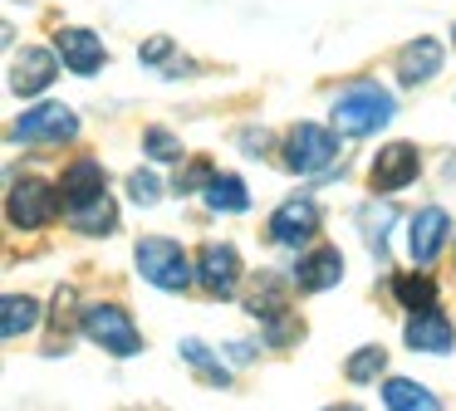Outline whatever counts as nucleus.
Instances as JSON below:
<instances>
[{"mask_svg":"<svg viewBox=\"0 0 456 411\" xmlns=\"http://www.w3.org/2000/svg\"><path fill=\"white\" fill-rule=\"evenodd\" d=\"M133 260H138V274L152 284V289H187L191 279H197V264H191V254L182 250L177 240H167V235H148V240H138V250H133Z\"/></svg>","mask_w":456,"mask_h":411,"instance_id":"obj_1","label":"nucleus"},{"mask_svg":"<svg viewBox=\"0 0 456 411\" xmlns=\"http://www.w3.org/2000/svg\"><path fill=\"white\" fill-rule=\"evenodd\" d=\"M393 117V93L378 84H354L348 93L334 98V127L348 137H368Z\"/></svg>","mask_w":456,"mask_h":411,"instance_id":"obj_2","label":"nucleus"},{"mask_svg":"<svg viewBox=\"0 0 456 411\" xmlns=\"http://www.w3.org/2000/svg\"><path fill=\"white\" fill-rule=\"evenodd\" d=\"M79 328L89 333V342H99L113 358H138L142 352V333H138V323H133V313L123 309V303H89Z\"/></svg>","mask_w":456,"mask_h":411,"instance_id":"obj_3","label":"nucleus"},{"mask_svg":"<svg viewBox=\"0 0 456 411\" xmlns=\"http://www.w3.org/2000/svg\"><path fill=\"white\" fill-rule=\"evenodd\" d=\"M60 206H64V191H54L40 176H20L11 186V196H5V221L15 230H40V225H50L60 215Z\"/></svg>","mask_w":456,"mask_h":411,"instance_id":"obj_4","label":"nucleus"},{"mask_svg":"<svg viewBox=\"0 0 456 411\" xmlns=\"http://www.w3.org/2000/svg\"><path fill=\"white\" fill-rule=\"evenodd\" d=\"M334 157H338V137L329 133V127H319V123H295L285 133V162H289V172H324V166H334Z\"/></svg>","mask_w":456,"mask_h":411,"instance_id":"obj_5","label":"nucleus"},{"mask_svg":"<svg viewBox=\"0 0 456 411\" xmlns=\"http://www.w3.org/2000/svg\"><path fill=\"white\" fill-rule=\"evenodd\" d=\"M417 172H422V152H417L412 142H387L383 152L373 157V166H368V186H373V196H387V191L412 186Z\"/></svg>","mask_w":456,"mask_h":411,"instance_id":"obj_6","label":"nucleus"},{"mask_svg":"<svg viewBox=\"0 0 456 411\" xmlns=\"http://www.w3.org/2000/svg\"><path fill=\"white\" fill-rule=\"evenodd\" d=\"M74 133H79V117L64 103H35V108H25V117L15 123V137H20V142H64V137H74Z\"/></svg>","mask_w":456,"mask_h":411,"instance_id":"obj_7","label":"nucleus"},{"mask_svg":"<svg viewBox=\"0 0 456 411\" xmlns=\"http://www.w3.org/2000/svg\"><path fill=\"white\" fill-rule=\"evenodd\" d=\"M197 279H201V289L216 294V299L236 294V284H240V250H236V245H221V240L201 245V254H197Z\"/></svg>","mask_w":456,"mask_h":411,"instance_id":"obj_8","label":"nucleus"},{"mask_svg":"<svg viewBox=\"0 0 456 411\" xmlns=\"http://www.w3.org/2000/svg\"><path fill=\"white\" fill-rule=\"evenodd\" d=\"M60 191H64V211H84V206L109 196V172H103V162H94V157H79V162L64 172Z\"/></svg>","mask_w":456,"mask_h":411,"instance_id":"obj_9","label":"nucleus"},{"mask_svg":"<svg viewBox=\"0 0 456 411\" xmlns=\"http://www.w3.org/2000/svg\"><path fill=\"white\" fill-rule=\"evenodd\" d=\"M319 230V206L309 196H289L285 206H275L270 215V240L275 245H305Z\"/></svg>","mask_w":456,"mask_h":411,"instance_id":"obj_10","label":"nucleus"},{"mask_svg":"<svg viewBox=\"0 0 456 411\" xmlns=\"http://www.w3.org/2000/svg\"><path fill=\"white\" fill-rule=\"evenodd\" d=\"M446 235H452V215L442 211V206H427V211L412 215V225H407V250H412L417 264H432L436 254H442Z\"/></svg>","mask_w":456,"mask_h":411,"instance_id":"obj_11","label":"nucleus"},{"mask_svg":"<svg viewBox=\"0 0 456 411\" xmlns=\"http://www.w3.org/2000/svg\"><path fill=\"white\" fill-rule=\"evenodd\" d=\"M54 54L64 59V68H74V74H99L103 59H109V49H103V39L94 35V29H60L54 35Z\"/></svg>","mask_w":456,"mask_h":411,"instance_id":"obj_12","label":"nucleus"},{"mask_svg":"<svg viewBox=\"0 0 456 411\" xmlns=\"http://www.w3.org/2000/svg\"><path fill=\"white\" fill-rule=\"evenodd\" d=\"M54 74H60V54L30 44L25 54H15V64H11V93H20V98L45 93V88L54 84Z\"/></svg>","mask_w":456,"mask_h":411,"instance_id":"obj_13","label":"nucleus"},{"mask_svg":"<svg viewBox=\"0 0 456 411\" xmlns=\"http://www.w3.org/2000/svg\"><path fill=\"white\" fill-rule=\"evenodd\" d=\"M403 338H407V348H417V352H432V358H442V352H452V342H456V328H452V318H446L442 309H422V313H412V318H407Z\"/></svg>","mask_w":456,"mask_h":411,"instance_id":"obj_14","label":"nucleus"},{"mask_svg":"<svg viewBox=\"0 0 456 411\" xmlns=\"http://www.w3.org/2000/svg\"><path fill=\"white\" fill-rule=\"evenodd\" d=\"M442 59H446L442 39H427V35H417L412 44H403V49H397V78H403L407 88H417V84H427V78H436V68H442Z\"/></svg>","mask_w":456,"mask_h":411,"instance_id":"obj_15","label":"nucleus"},{"mask_svg":"<svg viewBox=\"0 0 456 411\" xmlns=\"http://www.w3.org/2000/svg\"><path fill=\"white\" fill-rule=\"evenodd\" d=\"M338 279H344V254H338L334 245H319V250H309L305 260H299V270H295L299 294H324V289H334Z\"/></svg>","mask_w":456,"mask_h":411,"instance_id":"obj_16","label":"nucleus"},{"mask_svg":"<svg viewBox=\"0 0 456 411\" xmlns=\"http://www.w3.org/2000/svg\"><path fill=\"white\" fill-rule=\"evenodd\" d=\"M383 401H387V411H442L436 391H427L422 382H412V377H387Z\"/></svg>","mask_w":456,"mask_h":411,"instance_id":"obj_17","label":"nucleus"},{"mask_svg":"<svg viewBox=\"0 0 456 411\" xmlns=\"http://www.w3.org/2000/svg\"><path fill=\"white\" fill-rule=\"evenodd\" d=\"M5 318H0V333L5 338H20V333H30L35 323H40V303L30 299V294H5Z\"/></svg>","mask_w":456,"mask_h":411,"instance_id":"obj_18","label":"nucleus"},{"mask_svg":"<svg viewBox=\"0 0 456 411\" xmlns=\"http://www.w3.org/2000/svg\"><path fill=\"white\" fill-rule=\"evenodd\" d=\"M207 206H211V211H246V206H250L246 181H240V176H231V172H216L207 181Z\"/></svg>","mask_w":456,"mask_h":411,"instance_id":"obj_19","label":"nucleus"},{"mask_svg":"<svg viewBox=\"0 0 456 411\" xmlns=\"http://www.w3.org/2000/svg\"><path fill=\"white\" fill-rule=\"evenodd\" d=\"M182 362H187V367H197L211 387H226V382H231V367L221 358H211V348L201 338H182Z\"/></svg>","mask_w":456,"mask_h":411,"instance_id":"obj_20","label":"nucleus"},{"mask_svg":"<svg viewBox=\"0 0 456 411\" xmlns=\"http://www.w3.org/2000/svg\"><path fill=\"white\" fill-rule=\"evenodd\" d=\"M393 294H397V299H403L412 313L436 309V284L427 279V274H397V279H393Z\"/></svg>","mask_w":456,"mask_h":411,"instance_id":"obj_21","label":"nucleus"},{"mask_svg":"<svg viewBox=\"0 0 456 411\" xmlns=\"http://www.w3.org/2000/svg\"><path fill=\"white\" fill-rule=\"evenodd\" d=\"M113 221H118V211H113V196L84 206V211H69V225H74L79 235H103V230H113Z\"/></svg>","mask_w":456,"mask_h":411,"instance_id":"obj_22","label":"nucleus"},{"mask_svg":"<svg viewBox=\"0 0 456 411\" xmlns=\"http://www.w3.org/2000/svg\"><path fill=\"white\" fill-rule=\"evenodd\" d=\"M387 367V352L383 348H358L354 358H348V382H378V372Z\"/></svg>","mask_w":456,"mask_h":411,"instance_id":"obj_23","label":"nucleus"},{"mask_svg":"<svg viewBox=\"0 0 456 411\" xmlns=\"http://www.w3.org/2000/svg\"><path fill=\"white\" fill-rule=\"evenodd\" d=\"M142 147H148V157H158V162H182V142L167 127H148V133H142Z\"/></svg>","mask_w":456,"mask_h":411,"instance_id":"obj_24","label":"nucleus"},{"mask_svg":"<svg viewBox=\"0 0 456 411\" xmlns=\"http://www.w3.org/2000/svg\"><path fill=\"white\" fill-rule=\"evenodd\" d=\"M128 191H133V201H138V206H152V201H158V176H152V172H133L128 176Z\"/></svg>","mask_w":456,"mask_h":411,"instance_id":"obj_25","label":"nucleus"},{"mask_svg":"<svg viewBox=\"0 0 456 411\" xmlns=\"http://www.w3.org/2000/svg\"><path fill=\"white\" fill-rule=\"evenodd\" d=\"M167 49H172V39H152V44H142V64H162V59H167Z\"/></svg>","mask_w":456,"mask_h":411,"instance_id":"obj_26","label":"nucleus"},{"mask_svg":"<svg viewBox=\"0 0 456 411\" xmlns=\"http://www.w3.org/2000/svg\"><path fill=\"white\" fill-rule=\"evenodd\" d=\"M324 411H363V407H354V401H338V407H324Z\"/></svg>","mask_w":456,"mask_h":411,"instance_id":"obj_27","label":"nucleus"}]
</instances>
